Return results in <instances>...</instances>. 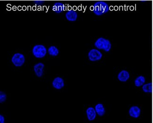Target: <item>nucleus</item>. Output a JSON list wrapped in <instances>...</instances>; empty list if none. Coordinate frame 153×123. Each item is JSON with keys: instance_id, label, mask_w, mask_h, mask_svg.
Instances as JSON below:
<instances>
[{"instance_id": "obj_1", "label": "nucleus", "mask_w": 153, "mask_h": 123, "mask_svg": "<svg viewBox=\"0 0 153 123\" xmlns=\"http://www.w3.org/2000/svg\"><path fill=\"white\" fill-rule=\"evenodd\" d=\"M109 10L108 5L105 2H97L93 5V13L97 16H101L104 14H106Z\"/></svg>"}, {"instance_id": "obj_2", "label": "nucleus", "mask_w": 153, "mask_h": 123, "mask_svg": "<svg viewBox=\"0 0 153 123\" xmlns=\"http://www.w3.org/2000/svg\"><path fill=\"white\" fill-rule=\"evenodd\" d=\"M94 45L98 49H102L105 52L109 51L112 46L110 41L102 37L97 40Z\"/></svg>"}, {"instance_id": "obj_3", "label": "nucleus", "mask_w": 153, "mask_h": 123, "mask_svg": "<svg viewBox=\"0 0 153 123\" xmlns=\"http://www.w3.org/2000/svg\"><path fill=\"white\" fill-rule=\"evenodd\" d=\"M32 52L33 56L36 58H43L46 55L47 49L43 45H36L33 48Z\"/></svg>"}, {"instance_id": "obj_4", "label": "nucleus", "mask_w": 153, "mask_h": 123, "mask_svg": "<svg viewBox=\"0 0 153 123\" xmlns=\"http://www.w3.org/2000/svg\"><path fill=\"white\" fill-rule=\"evenodd\" d=\"M11 61L15 66L20 67L22 66L25 62V57L23 54L16 53L12 57Z\"/></svg>"}, {"instance_id": "obj_5", "label": "nucleus", "mask_w": 153, "mask_h": 123, "mask_svg": "<svg viewBox=\"0 0 153 123\" xmlns=\"http://www.w3.org/2000/svg\"><path fill=\"white\" fill-rule=\"evenodd\" d=\"M88 57L90 61H97L101 59L102 57V54L97 49H92L88 53Z\"/></svg>"}, {"instance_id": "obj_6", "label": "nucleus", "mask_w": 153, "mask_h": 123, "mask_svg": "<svg viewBox=\"0 0 153 123\" xmlns=\"http://www.w3.org/2000/svg\"><path fill=\"white\" fill-rule=\"evenodd\" d=\"M45 67V65L43 63H39L35 64L33 68L34 71L36 76L38 77H41L43 75V69Z\"/></svg>"}, {"instance_id": "obj_7", "label": "nucleus", "mask_w": 153, "mask_h": 123, "mask_svg": "<svg viewBox=\"0 0 153 123\" xmlns=\"http://www.w3.org/2000/svg\"><path fill=\"white\" fill-rule=\"evenodd\" d=\"M52 85L56 89H61L64 87V82L62 78L56 77L52 82Z\"/></svg>"}, {"instance_id": "obj_8", "label": "nucleus", "mask_w": 153, "mask_h": 123, "mask_svg": "<svg viewBox=\"0 0 153 123\" xmlns=\"http://www.w3.org/2000/svg\"><path fill=\"white\" fill-rule=\"evenodd\" d=\"M129 113L130 116L132 118H138L140 114V109L138 106H134L130 108Z\"/></svg>"}, {"instance_id": "obj_9", "label": "nucleus", "mask_w": 153, "mask_h": 123, "mask_svg": "<svg viewBox=\"0 0 153 123\" xmlns=\"http://www.w3.org/2000/svg\"><path fill=\"white\" fill-rule=\"evenodd\" d=\"M86 114L89 121H93L96 117L97 112L95 109L92 107H89L87 109Z\"/></svg>"}, {"instance_id": "obj_10", "label": "nucleus", "mask_w": 153, "mask_h": 123, "mask_svg": "<svg viewBox=\"0 0 153 123\" xmlns=\"http://www.w3.org/2000/svg\"><path fill=\"white\" fill-rule=\"evenodd\" d=\"M130 78L129 72L126 70H123L118 74V79L121 82H126Z\"/></svg>"}, {"instance_id": "obj_11", "label": "nucleus", "mask_w": 153, "mask_h": 123, "mask_svg": "<svg viewBox=\"0 0 153 123\" xmlns=\"http://www.w3.org/2000/svg\"><path fill=\"white\" fill-rule=\"evenodd\" d=\"M78 14L76 11L74 10H68L65 14V17L68 20L70 21H74L77 19Z\"/></svg>"}, {"instance_id": "obj_12", "label": "nucleus", "mask_w": 153, "mask_h": 123, "mask_svg": "<svg viewBox=\"0 0 153 123\" xmlns=\"http://www.w3.org/2000/svg\"><path fill=\"white\" fill-rule=\"evenodd\" d=\"M52 10L57 14H60L65 10V6L61 2H56L52 7Z\"/></svg>"}, {"instance_id": "obj_13", "label": "nucleus", "mask_w": 153, "mask_h": 123, "mask_svg": "<svg viewBox=\"0 0 153 123\" xmlns=\"http://www.w3.org/2000/svg\"><path fill=\"white\" fill-rule=\"evenodd\" d=\"M96 111L100 116H103L105 113V109L104 107L103 104H98L95 106Z\"/></svg>"}, {"instance_id": "obj_14", "label": "nucleus", "mask_w": 153, "mask_h": 123, "mask_svg": "<svg viewBox=\"0 0 153 123\" xmlns=\"http://www.w3.org/2000/svg\"><path fill=\"white\" fill-rule=\"evenodd\" d=\"M145 78L143 76H140L135 80V85L137 87L142 86L145 82Z\"/></svg>"}, {"instance_id": "obj_15", "label": "nucleus", "mask_w": 153, "mask_h": 123, "mask_svg": "<svg viewBox=\"0 0 153 123\" xmlns=\"http://www.w3.org/2000/svg\"><path fill=\"white\" fill-rule=\"evenodd\" d=\"M48 53L51 56H57L59 54V49L55 46H51L48 49Z\"/></svg>"}, {"instance_id": "obj_16", "label": "nucleus", "mask_w": 153, "mask_h": 123, "mask_svg": "<svg viewBox=\"0 0 153 123\" xmlns=\"http://www.w3.org/2000/svg\"><path fill=\"white\" fill-rule=\"evenodd\" d=\"M142 89H143V91L145 92H152V83H147V84L143 85Z\"/></svg>"}, {"instance_id": "obj_17", "label": "nucleus", "mask_w": 153, "mask_h": 123, "mask_svg": "<svg viewBox=\"0 0 153 123\" xmlns=\"http://www.w3.org/2000/svg\"><path fill=\"white\" fill-rule=\"evenodd\" d=\"M6 99H7V96L6 95L5 93H4V92L1 91L0 92V102L2 103V102H4Z\"/></svg>"}, {"instance_id": "obj_18", "label": "nucleus", "mask_w": 153, "mask_h": 123, "mask_svg": "<svg viewBox=\"0 0 153 123\" xmlns=\"http://www.w3.org/2000/svg\"><path fill=\"white\" fill-rule=\"evenodd\" d=\"M34 2H35L36 4L40 5L42 4L43 3H45V1H42V0H37V1H35Z\"/></svg>"}, {"instance_id": "obj_19", "label": "nucleus", "mask_w": 153, "mask_h": 123, "mask_svg": "<svg viewBox=\"0 0 153 123\" xmlns=\"http://www.w3.org/2000/svg\"><path fill=\"white\" fill-rule=\"evenodd\" d=\"M5 119L4 118V116H3L1 115H0V123H4Z\"/></svg>"}]
</instances>
